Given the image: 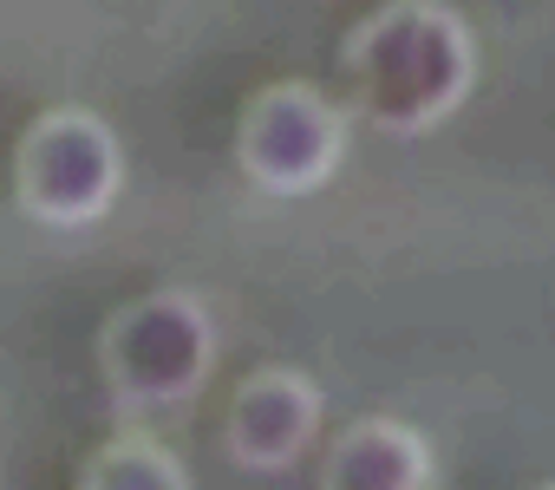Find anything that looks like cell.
I'll return each mask as SVG.
<instances>
[{
    "label": "cell",
    "mask_w": 555,
    "mask_h": 490,
    "mask_svg": "<svg viewBox=\"0 0 555 490\" xmlns=\"http://www.w3.org/2000/svg\"><path fill=\"white\" fill-rule=\"evenodd\" d=\"M209 360H216V334L190 295H144L105 334L112 386L138 405H170V399L196 392Z\"/></svg>",
    "instance_id": "3957f363"
},
{
    "label": "cell",
    "mask_w": 555,
    "mask_h": 490,
    "mask_svg": "<svg viewBox=\"0 0 555 490\" xmlns=\"http://www.w3.org/2000/svg\"><path fill=\"white\" fill-rule=\"evenodd\" d=\"M548 490H555V483H548Z\"/></svg>",
    "instance_id": "ba28073f"
},
{
    "label": "cell",
    "mask_w": 555,
    "mask_h": 490,
    "mask_svg": "<svg viewBox=\"0 0 555 490\" xmlns=\"http://www.w3.org/2000/svg\"><path fill=\"white\" fill-rule=\"evenodd\" d=\"M321 438V392L301 373H255L229 405V444L255 470H282Z\"/></svg>",
    "instance_id": "5b68a950"
},
{
    "label": "cell",
    "mask_w": 555,
    "mask_h": 490,
    "mask_svg": "<svg viewBox=\"0 0 555 490\" xmlns=\"http://www.w3.org/2000/svg\"><path fill=\"white\" fill-rule=\"evenodd\" d=\"M125 183V157L105 118L92 112H53L21 144V203L27 216L53 229H86L112 209Z\"/></svg>",
    "instance_id": "7a4b0ae2"
},
{
    "label": "cell",
    "mask_w": 555,
    "mask_h": 490,
    "mask_svg": "<svg viewBox=\"0 0 555 490\" xmlns=\"http://www.w3.org/2000/svg\"><path fill=\"white\" fill-rule=\"evenodd\" d=\"M418 483H425V444L392 418L353 425L327 457V490H418Z\"/></svg>",
    "instance_id": "8992f818"
},
{
    "label": "cell",
    "mask_w": 555,
    "mask_h": 490,
    "mask_svg": "<svg viewBox=\"0 0 555 490\" xmlns=\"http://www.w3.org/2000/svg\"><path fill=\"white\" fill-rule=\"evenodd\" d=\"M360 112L386 131H438L470 92V34L431 0H399L347 40Z\"/></svg>",
    "instance_id": "6da1fadb"
},
{
    "label": "cell",
    "mask_w": 555,
    "mask_h": 490,
    "mask_svg": "<svg viewBox=\"0 0 555 490\" xmlns=\"http://www.w3.org/2000/svg\"><path fill=\"white\" fill-rule=\"evenodd\" d=\"M347 157V118L314 86H274L242 118V170L274 196L327 190Z\"/></svg>",
    "instance_id": "277c9868"
},
{
    "label": "cell",
    "mask_w": 555,
    "mask_h": 490,
    "mask_svg": "<svg viewBox=\"0 0 555 490\" xmlns=\"http://www.w3.org/2000/svg\"><path fill=\"white\" fill-rule=\"evenodd\" d=\"M92 490H183V470H177L157 444L131 438V444H118V451L99 457Z\"/></svg>",
    "instance_id": "52a82bcc"
}]
</instances>
